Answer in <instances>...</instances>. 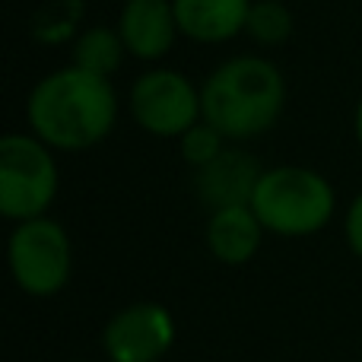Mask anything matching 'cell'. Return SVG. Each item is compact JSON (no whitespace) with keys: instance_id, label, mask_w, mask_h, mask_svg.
Returning <instances> with one entry per match:
<instances>
[{"instance_id":"cell-11","label":"cell","mask_w":362,"mask_h":362,"mask_svg":"<svg viewBox=\"0 0 362 362\" xmlns=\"http://www.w3.org/2000/svg\"><path fill=\"white\" fill-rule=\"evenodd\" d=\"M181 38L197 45H226L245 35L251 0H172Z\"/></svg>"},{"instance_id":"cell-9","label":"cell","mask_w":362,"mask_h":362,"mask_svg":"<svg viewBox=\"0 0 362 362\" xmlns=\"http://www.w3.org/2000/svg\"><path fill=\"white\" fill-rule=\"evenodd\" d=\"M261 172L264 165L248 150H242V144H229L210 165L194 172V194L206 210L251 204Z\"/></svg>"},{"instance_id":"cell-3","label":"cell","mask_w":362,"mask_h":362,"mask_svg":"<svg viewBox=\"0 0 362 362\" xmlns=\"http://www.w3.org/2000/svg\"><path fill=\"white\" fill-rule=\"evenodd\" d=\"M251 210L257 213L267 235L312 238L331 226L337 213V191L331 178L308 165H270L261 172L251 194Z\"/></svg>"},{"instance_id":"cell-13","label":"cell","mask_w":362,"mask_h":362,"mask_svg":"<svg viewBox=\"0 0 362 362\" xmlns=\"http://www.w3.org/2000/svg\"><path fill=\"white\" fill-rule=\"evenodd\" d=\"M296 16L283 0H251L248 23H245V35L257 45V48H280L293 38Z\"/></svg>"},{"instance_id":"cell-5","label":"cell","mask_w":362,"mask_h":362,"mask_svg":"<svg viewBox=\"0 0 362 362\" xmlns=\"http://www.w3.org/2000/svg\"><path fill=\"white\" fill-rule=\"evenodd\" d=\"M6 264L19 293L32 299H54L74 280L70 232L54 216L13 223L6 238Z\"/></svg>"},{"instance_id":"cell-17","label":"cell","mask_w":362,"mask_h":362,"mask_svg":"<svg viewBox=\"0 0 362 362\" xmlns=\"http://www.w3.org/2000/svg\"><path fill=\"white\" fill-rule=\"evenodd\" d=\"M64 362H93V359H64Z\"/></svg>"},{"instance_id":"cell-12","label":"cell","mask_w":362,"mask_h":362,"mask_svg":"<svg viewBox=\"0 0 362 362\" xmlns=\"http://www.w3.org/2000/svg\"><path fill=\"white\" fill-rule=\"evenodd\" d=\"M124 57L127 48L118 25H89L70 45V64L74 67L89 70L95 76H108V80L121 70Z\"/></svg>"},{"instance_id":"cell-6","label":"cell","mask_w":362,"mask_h":362,"mask_svg":"<svg viewBox=\"0 0 362 362\" xmlns=\"http://www.w3.org/2000/svg\"><path fill=\"white\" fill-rule=\"evenodd\" d=\"M127 112L134 124L156 140H181L200 118V86L175 67H150L131 83Z\"/></svg>"},{"instance_id":"cell-8","label":"cell","mask_w":362,"mask_h":362,"mask_svg":"<svg viewBox=\"0 0 362 362\" xmlns=\"http://www.w3.org/2000/svg\"><path fill=\"white\" fill-rule=\"evenodd\" d=\"M115 25L124 38L127 54L146 64H159L163 57H169L181 38L172 0H124Z\"/></svg>"},{"instance_id":"cell-14","label":"cell","mask_w":362,"mask_h":362,"mask_svg":"<svg viewBox=\"0 0 362 362\" xmlns=\"http://www.w3.org/2000/svg\"><path fill=\"white\" fill-rule=\"evenodd\" d=\"M226 146H229V140H226L223 134H219L216 127H213L210 121H204V118H200L187 134H181V140H178L181 159H185L194 172L204 169V165H210L213 159L226 150Z\"/></svg>"},{"instance_id":"cell-1","label":"cell","mask_w":362,"mask_h":362,"mask_svg":"<svg viewBox=\"0 0 362 362\" xmlns=\"http://www.w3.org/2000/svg\"><path fill=\"white\" fill-rule=\"evenodd\" d=\"M121 102L108 76L74 64L45 74L25 99V124L54 153H83L112 137Z\"/></svg>"},{"instance_id":"cell-10","label":"cell","mask_w":362,"mask_h":362,"mask_svg":"<svg viewBox=\"0 0 362 362\" xmlns=\"http://www.w3.org/2000/svg\"><path fill=\"white\" fill-rule=\"evenodd\" d=\"M264 235H267V229L261 226L251 204L219 206V210L206 213L204 242H206V251L213 255V261L223 264V267H245V264H251L255 255L261 251Z\"/></svg>"},{"instance_id":"cell-2","label":"cell","mask_w":362,"mask_h":362,"mask_svg":"<svg viewBox=\"0 0 362 362\" xmlns=\"http://www.w3.org/2000/svg\"><path fill=\"white\" fill-rule=\"evenodd\" d=\"M204 121L229 144H251L270 134L286 112V76L264 54H235L200 83Z\"/></svg>"},{"instance_id":"cell-4","label":"cell","mask_w":362,"mask_h":362,"mask_svg":"<svg viewBox=\"0 0 362 362\" xmlns=\"http://www.w3.org/2000/svg\"><path fill=\"white\" fill-rule=\"evenodd\" d=\"M61 191L57 156L32 131L0 137V213L10 223L48 216Z\"/></svg>"},{"instance_id":"cell-7","label":"cell","mask_w":362,"mask_h":362,"mask_svg":"<svg viewBox=\"0 0 362 362\" xmlns=\"http://www.w3.org/2000/svg\"><path fill=\"white\" fill-rule=\"evenodd\" d=\"M178 340V321L169 305L140 299L118 308L99 334L108 362H163Z\"/></svg>"},{"instance_id":"cell-16","label":"cell","mask_w":362,"mask_h":362,"mask_svg":"<svg viewBox=\"0 0 362 362\" xmlns=\"http://www.w3.org/2000/svg\"><path fill=\"white\" fill-rule=\"evenodd\" d=\"M353 134H356V144H359V150H362V95H359V102H356V112H353Z\"/></svg>"},{"instance_id":"cell-15","label":"cell","mask_w":362,"mask_h":362,"mask_svg":"<svg viewBox=\"0 0 362 362\" xmlns=\"http://www.w3.org/2000/svg\"><path fill=\"white\" fill-rule=\"evenodd\" d=\"M344 242H346V248H350V255L362 261V191L344 210Z\"/></svg>"}]
</instances>
